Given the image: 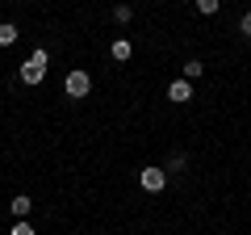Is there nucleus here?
Here are the masks:
<instances>
[{"instance_id": "1", "label": "nucleus", "mask_w": 251, "mask_h": 235, "mask_svg": "<svg viewBox=\"0 0 251 235\" xmlns=\"http://www.w3.org/2000/svg\"><path fill=\"white\" fill-rule=\"evenodd\" d=\"M46 63H50V55H46L42 46H38V51L29 55L25 63H21V84H29V88H34V84H42V76H46Z\"/></svg>"}, {"instance_id": "2", "label": "nucleus", "mask_w": 251, "mask_h": 235, "mask_svg": "<svg viewBox=\"0 0 251 235\" xmlns=\"http://www.w3.org/2000/svg\"><path fill=\"white\" fill-rule=\"evenodd\" d=\"M63 88H67V97H72V101H84V97L92 92V76L84 72V67H75V72H67Z\"/></svg>"}, {"instance_id": "3", "label": "nucleus", "mask_w": 251, "mask_h": 235, "mask_svg": "<svg viewBox=\"0 0 251 235\" xmlns=\"http://www.w3.org/2000/svg\"><path fill=\"white\" fill-rule=\"evenodd\" d=\"M138 185H143L147 193H159L163 185H168V168H143L138 172Z\"/></svg>"}, {"instance_id": "4", "label": "nucleus", "mask_w": 251, "mask_h": 235, "mask_svg": "<svg viewBox=\"0 0 251 235\" xmlns=\"http://www.w3.org/2000/svg\"><path fill=\"white\" fill-rule=\"evenodd\" d=\"M168 101H176V105L193 101V84H188V80H172V84H168Z\"/></svg>"}, {"instance_id": "5", "label": "nucleus", "mask_w": 251, "mask_h": 235, "mask_svg": "<svg viewBox=\"0 0 251 235\" xmlns=\"http://www.w3.org/2000/svg\"><path fill=\"white\" fill-rule=\"evenodd\" d=\"M109 55H113L117 63H126V59H130V55H134V42H130V38H117V42L109 46Z\"/></svg>"}, {"instance_id": "6", "label": "nucleus", "mask_w": 251, "mask_h": 235, "mask_svg": "<svg viewBox=\"0 0 251 235\" xmlns=\"http://www.w3.org/2000/svg\"><path fill=\"white\" fill-rule=\"evenodd\" d=\"M9 210H13V218H29V210H34V202H29L25 193H17V198L9 202Z\"/></svg>"}, {"instance_id": "7", "label": "nucleus", "mask_w": 251, "mask_h": 235, "mask_svg": "<svg viewBox=\"0 0 251 235\" xmlns=\"http://www.w3.org/2000/svg\"><path fill=\"white\" fill-rule=\"evenodd\" d=\"M180 72H184V80L193 84V80H201V76H205V63H201V59H188V63L180 67Z\"/></svg>"}, {"instance_id": "8", "label": "nucleus", "mask_w": 251, "mask_h": 235, "mask_svg": "<svg viewBox=\"0 0 251 235\" xmlns=\"http://www.w3.org/2000/svg\"><path fill=\"white\" fill-rule=\"evenodd\" d=\"M17 34H21V29L13 26V21H0V46H13V42H17Z\"/></svg>"}, {"instance_id": "9", "label": "nucleus", "mask_w": 251, "mask_h": 235, "mask_svg": "<svg viewBox=\"0 0 251 235\" xmlns=\"http://www.w3.org/2000/svg\"><path fill=\"white\" fill-rule=\"evenodd\" d=\"M130 17H134V9H130V0L113 4V21H117V26H130Z\"/></svg>"}, {"instance_id": "10", "label": "nucleus", "mask_w": 251, "mask_h": 235, "mask_svg": "<svg viewBox=\"0 0 251 235\" xmlns=\"http://www.w3.org/2000/svg\"><path fill=\"white\" fill-rule=\"evenodd\" d=\"M218 9H222V0H197V13H205V17H214Z\"/></svg>"}, {"instance_id": "11", "label": "nucleus", "mask_w": 251, "mask_h": 235, "mask_svg": "<svg viewBox=\"0 0 251 235\" xmlns=\"http://www.w3.org/2000/svg\"><path fill=\"white\" fill-rule=\"evenodd\" d=\"M9 235H38V231H34V227H29V218H17V227H13Z\"/></svg>"}, {"instance_id": "12", "label": "nucleus", "mask_w": 251, "mask_h": 235, "mask_svg": "<svg viewBox=\"0 0 251 235\" xmlns=\"http://www.w3.org/2000/svg\"><path fill=\"white\" fill-rule=\"evenodd\" d=\"M184 164H188V155H184V151H176V155H172V160H168V168H172V172H180V168H184Z\"/></svg>"}, {"instance_id": "13", "label": "nucleus", "mask_w": 251, "mask_h": 235, "mask_svg": "<svg viewBox=\"0 0 251 235\" xmlns=\"http://www.w3.org/2000/svg\"><path fill=\"white\" fill-rule=\"evenodd\" d=\"M239 29H243V38H251V9L243 13V21H239Z\"/></svg>"}]
</instances>
